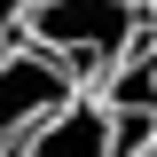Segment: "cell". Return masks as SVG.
I'll return each instance as SVG.
<instances>
[{
    "label": "cell",
    "instance_id": "cell-6",
    "mask_svg": "<svg viewBox=\"0 0 157 157\" xmlns=\"http://www.w3.org/2000/svg\"><path fill=\"white\" fill-rule=\"evenodd\" d=\"M0 157H16V149H8V141H0Z\"/></svg>",
    "mask_w": 157,
    "mask_h": 157
},
{
    "label": "cell",
    "instance_id": "cell-3",
    "mask_svg": "<svg viewBox=\"0 0 157 157\" xmlns=\"http://www.w3.org/2000/svg\"><path fill=\"white\" fill-rule=\"evenodd\" d=\"M16 157H110V110H102V94L78 86L63 110H47L16 141Z\"/></svg>",
    "mask_w": 157,
    "mask_h": 157
},
{
    "label": "cell",
    "instance_id": "cell-5",
    "mask_svg": "<svg viewBox=\"0 0 157 157\" xmlns=\"http://www.w3.org/2000/svg\"><path fill=\"white\" fill-rule=\"evenodd\" d=\"M134 8H141V16H157V0H134Z\"/></svg>",
    "mask_w": 157,
    "mask_h": 157
},
{
    "label": "cell",
    "instance_id": "cell-1",
    "mask_svg": "<svg viewBox=\"0 0 157 157\" xmlns=\"http://www.w3.org/2000/svg\"><path fill=\"white\" fill-rule=\"evenodd\" d=\"M141 24H149V16H141L134 0H24V24H16V32L86 86V78H102L141 39Z\"/></svg>",
    "mask_w": 157,
    "mask_h": 157
},
{
    "label": "cell",
    "instance_id": "cell-2",
    "mask_svg": "<svg viewBox=\"0 0 157 157\" xmlns=\"http://www.w3.org/2000/svg\"><path fill=\"white\" fill-rule=\"evenodd\" d=\"M71 94H78V78L63 71L55 55H39L32 39H0V141H8V149H16L47 110H63Z\"/></svg>",
    "mask_w": 157,
    "mask_h": 157
},
{
    "label": "cell",
    "instance_id": "cell-4",
    "mask_svg": "<svg viewBox=\"0 0 157 157\" xmlns=\"http://www.w3.org/2000/svg\"><path fill=\"white\" fill-rule=\"evenodd\" d=\"M16 24H24V0H0V39H16Z\"/></svg>",
    "mask_w": 157,
    "mask_h": 157
},
{
    "label": "cell",
    "instance_id": "cell-7",
    "mask_svg": "<svg viewBox=\"0 0 157 157\" xmlns=\"http://www.w3.org/2000/svg\"><path fill=\"white\" fill-rule=\"evenodd\" d=\"M149 157H157V149H149Z\"/></svg>",
    "mask_w": 157,
    "mask_h": 157
}]
</instances>
